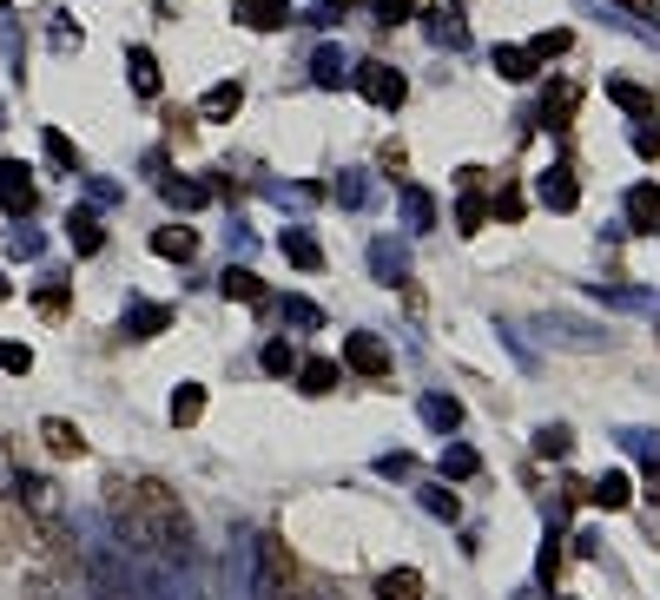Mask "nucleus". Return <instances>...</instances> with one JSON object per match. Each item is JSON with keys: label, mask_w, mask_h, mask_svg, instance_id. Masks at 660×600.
I'll list each match as a JSON object with an SVG mask.
<instances>
[{"label": "nucleus", "mask_w": 660, "mask_h": 600, "mask_svg": "<svg viewBox=\"0 0 660 600\" xmlns=\"http://www.w3.org/2000/svg\"><path fill=\"white\" fill-rule=\"evenodd\" d=\"M106 515H112V535L139 555H159V561L192 555V515L159 476H106Z\"/></svg>", "instance_id": "1"}, {"label": "nucleus", "mask_w": 660, "mask_h": 600, "mask_svg": "<svg viewBox=\"0 0 660 600\" xmlns=\"http://www.w3.org/2000/svg\"><path fill=\"white\" fill-rule=\"evenodd\" d=\"M251 600H297L284 535H258V548H251Z\"/></svg>", "instance_id": "2"}, {"label": "nucleus", "mask_w": 660, "mask_h": 600, "mask_svg": "<svg viewBox=\"0 0 660 600\" xmlns=\"http://www.w3.org/2000/svg\"><path fill=\"white\" fill-rule=\"evenodd\" d=\"M350 79H357V92H364L370 106H383V112H397V106L410 99V79H403V73L390 66V59H364V66H357Z\"/></svg>", "instance_id": "3"}, {"label": "nucleus", "mask_w": 660, "mask_h": 600, "mask_svg": "<svg viewBox=\"0 0 660 600\" xmlns=\"http://www.w3.org/2000/svg\"><path fill=\"white\" fill-rule=\"evenodd\" d=\"M79 575L93 581V600H132L126 575H119V561H112L106 548H86V555H79Z\"/></svg>", "instance_id": "4"}, {"label": "nucleus", "mask_w": 660, "mask_h": 600, "mask_svg": "<svg viewBox=\"0 0 660 600\" xmlns=\"http://www.w3.org/2000/svg\"><path fill=\"white\" fill-rule=\"evenodd\" d=\"M0 205H7L13 218L33 211V172H26L20 159H0Z\"/></svg>", "instance_id": "5"}, {"label": "nucleus", "mask_w": 660, "mask_h": 600, "mask_svg": "<svg viewBox=\"0 0 660 600\" xmlns=\"http://www.w3.org/2000/svg\"><path fill=\"white\" fill-rule=\"evenodd\" d=\"M344 363L357 377H390V343L383 337H344Z\"/></svg>", "instance_id": "6"}, {"label": "nucleus", "mask_w": 660, "mask_h": 600, "mask_svg": "<svg viewBox=\"0 0 660 600\" xmlns=\"http://www.w3.org/2000/svg\"><path fill=\"white\" fill-rule=\"evenodd\" d=\"M20 509H26L33 522H59V515H66V509H59V489H53L46 476H26V469H20Z\"/></svg>", "instance_id": "7"}, {"label": "nucleus", "mask_w": 660, "mask_h": 600, "mask_svg": "<svg viewBox=\"0 0 660 600\" xmlns=\"http://www.w3.org/2000/svg\"><path fill=\"white\" fill-rule=\"evenodd\" d=\"M66 244H73L79 258H93V251H106V225H99V211H86V205H73V211H66Z\"/></svg>", "instance_id": "8"}, {"label": "nucleus", "mask_w": 660, "mask_h": 600, "mask_svg": "<svg viewBox=\"0 0 660 600\" xmlns=\"http://www.w3.org/2000/svg\"><path fill=\"white\" fill-rule=\"evenodd\" d=\"M423 33H430L436 46H469V20H463V7H430V13H423Z\"/></svg>", "instance_id": "9"}, {"label": "nucleus", "mask_w": 660, "mask_h": 600, "mask_svg": "<svg viewBox=\"0 0 660 600\" xmlns=\"http://www.w3.org/2000/svg\"><path fill=\"white\" fill-rule=\"evenodd\" d=\"M535 192H542V205H549V211H575V205H582V185H575V172H569V165H549Z\"/></svg>", "instance_id": "10"}, {"label": "nucleus", "mask_w": 660, "mask_h": 600, "mask_svg": "<svg viewBox=\"0 0 660 600\" xmlns=\"http://www.w3.org/2000/svg\"><path fill=\"white\" fill-rule=\"evenodd\" d=\"M40 443L59 456V462H73V456H86V436H79V423H66V416H46L40 423Z\"/></svg>", "instance_id": "11"}, {"label": "nucleus", "mask_w": 660, "mask_h": 600, "mask_svg": "<svg viewBox=\"0 0 660 600\" xmlns=\"http://www.w3.org/2000/svg\"><path fill=\"white\" fill-rule=\"evenodd\" d=\"M231 20H245L251 33H271V26H284V20H291V0H238V7H231Z\"/></svg>", "instance_id": "12"}, {"label": "nucleus", "mask_w": 660, "mask_h": 600, "mask_svg": "<svg viewBox=\"0 0 660 600\" xmlns=\"http://www.w3.org/2000/svg\"><path fill=\"white\" fill-rule=\"evenodd\" d=\"M397 205H403V231H436V198L423 185H403Z\"/></svg>", "instance_id": "13"}, {"label": "nucleus", "mask_w": 660, "mask_h": 600, "mask_svg": "<svg viewBox=\"0 0 660 600\" xmlns=\"http://www.w3.org/2000/svg\"><path fill=\"white\" fill-rule=\"evenodd\" d=\"M463 178V205H456V225L463 231H483V218H489V205H483V172L469 165V172H456Z\"/></svg>", "instance_id": "14"}, {"label": "nucleus", "mask_w": 660, "mask_h": 600, "mask_svg": "<svg viewBox=\"0 0 660 600\" xmlns=\"http://www.w3.org/2000/svg\"><path fill=\"white\" fill-rule=\"evenodd\" d=\"M575 106H582V86H569V79H555V86L542 92V119H549L555 132H562V126L575 119Z\"/></svg>", "instance_id": "15"}, {"label": "nucleus", "mask_w": 660, "mask_h": 600, "mask_svg": "<svg viewBox=\"0 0 660 600\" xmlns=\"http://www.w3.org/2000/svg\"><path fill=\"white\" fill-rule=\"evenodd\" d=\"M152 251H159V258H172V264H192L198 231H185V225H159V231H152Z\"/></svg>", "instance_id": "16"}, {"label": "nucleus", "mask_w": 660, "mask_h": 600, "mask_svg": "<svg viewBox=\"0 0 660 600\" xmlns=\"http://www.w3.org/2000/svg\"><path fill=\"white\" fill-rule=\"evenodd\" d=\"M278 251H284V264H297V271H324V251H317V238H311V231H284V238H278Z\"/></svg>", "instance_id": "17"}, {"label": "nucleus", "mask_w": 660, "mask_h": 600, "mask_svg": "<svg viewBox=\"0 0 660 600\" xmlns=\"http://www.w3.org/2000/svg\"><path fill=\"white\" fill-rule=\"evenodd\" d=\"M218 291H225L231 304H264V277H258V271H245V264H231V271L218 277Z\"/></svg>", "instance_id": "18"}, {"label": "nucleus", "mask_w": 660, "mask_h": 600, "mask_svg": "<svg viewBox=\"0 0 660 600\" xmlns=\"http://www.w3.org/2000/svg\"><path fill=\"white\" fill-rule=\"evenodd\" d=\"M126 73H132V92H159V59H152V46H126Z\"/></svg>", "instance_id": "19"}, {"label": "nucleus", "mask_w": 660, "mask_h": 600, "mask_svg": "<svg viewBox=\"0 0 660 600\" xmlns=\"http://www.w3.org/2000/svg\"><path fill=\"white\" fill-rule=\"evenodd\" d=\"M608 99H615L621 112H635V119H648V112H654V92H648L641 79H608Z\"/></svg>", "instance_id": "20"}, {"label": "nucleus", "mask_w": 660, "mask_h": 600, "mask_svg": "<svg viewBox=\"0 0 660 600\" xmlns=\"http://www.w3.org/2000/svg\"><path fill=\"white\" fill-rule=\"evenodd\" d=\"M238 106H245V86H238V79H218V86L198 99V112H205V119H231Z\"/></svg>", "instance_id": "21"}, {"label": "nucleus", "mask_w": 660, "mask_h": 600, "mask_svg": "<svg viewBox=\"0 0 660 600\" xmlns=\"http://www.w3.org/2000/svg\"><path fill=\"white\" fill-rule=\"evenodd\" d=\"M628 225L635 231H654L660 225V185H635L628 192Z\"/></svg>", "instance_id": "22"}, {"label": "nucleus", "mask_w": 660, "mask_h": 600, "mask_svg": "<svg viewBox=\"0 0 660 600\" xmlns=\"http://www.w3.org/2000/svg\"><path fill=\"white\" fill-rule=\"evenodd\" d=\"M377 600H423V575H416V568H390V575H377Z\"/></svg>", "instance_id": "23"}, {"label": "nucleus", "mask_w": 660, "mask_h": 600, "mask_svg": "<svg viewBox=\"0 0 660 600\" xmlns=\"http://www.w3.org/2000/svg\"><path fill=\"white\" fill-rule=\"evenodd\" d=\"M535 66H542V59H535L529 46H496V73H502V79L522 86V79H535Z\"/></svg>", "instance_id": "24"}, {"label": "nucleus", "mask_w": 660, "mask_h": 600, "mask_svg": "<svg viewBox=\"0 0 660 600\" xmlns=\"http://www.w3.org/2000/svg\"><path fill=\"white\" fill-rule=\"evenodd\" d=\"M588 502L615 515V509H628V502H635V489H628V476H621V469H608V476L595 482V495H588Z\"/></svg>", "instance_id": "25"}, {"label": "nucleus", "mask_w": 660, "mask_h": 600, "mask_svg": "<svg viewBox=\"0 0 660 600\" xmlns=\"http://www.w3.org/2000/svg\"><path fill=\"white\" fill-rule=\"evenodd\" d=\"M165 324H172L165 304H132V310H126V330H132V337H159Z\"/></svg>", "instance_id": "26"}, {"label": "nucleus", "mask_w": 660, "mask_h": 600, "mask_svg": "<svg viewBox=\"0 0 660 600\" xmlns=\"http://www.w3.org/2000/svg\"><path fill=\"white\" fill-rule=\"evenodd\" d=\"M297 383H304V396H331V390H337V363H331V357H311V363L297 370Z\"/></svg>", "instance_id": "27"}, {"label": "nucleus", "mask_w": 660, "mask_h": 600, "mask_svg": "<svg viewBox=\"0 0 660 600\" xmlns=\"http://www.w3.org/2000/svg\"><path fill=\"white\" fill-rule=\"evenodd\" d=\"M436 469H443V482H469L483 462H476V449H463V443H450L443 456H436Z\"/></svg>", "instance_id": "28"}, {"label": "nucleus", "mask_w": 660, "mask_h": 600, "mask_svg": "<svg viewBox=\"0 0 660 600\" xmlns=\"http://www.w3.org/2000/svg\"><path fill=\"white\" fill-rule=\"evenodd\" d=\"M198 416H205V390H198V383H178V390H172V423L185 429V423H198Z\"/></svg>", "instance_id": "29"}, {"label": "nucleus", "mask_w": 660, "mask_h": 600, "mask_svg": "<svg viewBox=\"0 0 660 600\" xmlns=\"http://www.w3.org/2000/svg\"><path fill=\"white\" fill-rule=\"evenodd\" d=\"M423 423H430V429H443V436H450V429H456V423H463V403H456V396H423Z\"/></svg>", "instance_id": "30"}, {"label": "nucleus", "mask_w": 660, "mask_h": 600, "mask_svg": "<svg viewBox=\"0 0 660 600\" xmlns=\"http://www.w3.org/2000/svg\"><path fill=\"white\" fill-rule=\"evenodd\" d=\"M311 73H317V86H344V46H317Z\"/></svg>", "instance_id": "31"}, {"label": "nucleus", "mask_w": 660, "mask_h": 600, "mask_svg": "<svg viewBox=\"0 0 660 600\" xmlns=\"http://www.w3.org/2000/svg\"><path fill=\"white\" fill-rule=\"evenodd\" d=\"M20 600H66V581H59L53 568H33L26 588H20Z\"/></svg>", "instance_id": "32"}, {"label": "nucleus", "mask_w": 660, "mask_h": 600, "mask_svg": "<svg viewBox=\"0 0 660 600\" xmlns=\"http://www.w3.org/2000/svg\"><path fill=\"white\" fill-rule=\"evenodd\" d=\"M370 264H377V277H383V284H397V277H403V251H397L390 238H377V244H370Z\"/></svg>", "instance_id": "33"}, {"label": "nucleus", "mask_w": 660, "mask_h": 600, "mask_svg": "<svg viewBox=\"0 0 660 600\" xmlns=\"http://www.w3.org/2000/svg\"><path fill=\"white\" fill-rule=\"evenodd\" d=\"M46 159H53L59 172H79V152H73V139H66L59 126H46Z\"/></svg>", "instance_id": "34"}, {"label": "nucleus", "mask_w": 660, "mask_h": 600, "mask_svg": "<svg viewBox=\"0 0 660 600\" xmlns=\"http://www.w3.org/2000/svg\"><path fill=\"white\" fill-rule=\"evenodd\" d=\"M33 304H40V317H66V284H59V277H46V284L33 291Z\"/></svg>", "instance_id": "35"}, {"label": "nucleus", "mask_w": 660, "mask_h": 600, "mask_svg": "<svg viewBox=\"0 0 660 600\" xmlns=\"http://www.w3.org/2000/svg\"><path fill=\"white\" fill-rule=\"evenodd\" d=\"M284 324H297V330H317V324H324V310H317L311 297H284Z\"/></svg>", "instance_id": "36"}, {"label": "nucleus", "mask_w": 660, "mask_h": 600, "mask_svg": "<svg viewBox=\"0 0 660 600\" xmlns=\"http://www.w3.org/2000/svg\"><path fill=\"white\" fill-rule=\"evenodd\" d=\"M635 152H641V159H660V119H654V112L635 119Z\"/></svg>", "instance_id": "37"}, {"label": "nucleus", "mask_w": 660, "mask_h": 600, "mask_svg": "<svg viewBox=\"0 0 660 600\" xmlns=\"http://www.w3.org/2000/svg\"><path fill=\"white\" fill-rule=\"evenodd\" d=\"M535 59H555V53H569V26H549V33H535V46H529Z\"/></svg>", "instance_id": "38"}, {"label": "nucleus", "mask_w": 660, "mask_h": 600, "mask_svg": "<svg viewBox=\"0 0 660 600\" xmlns=\"http://www.w3.org/2000/svg\"><path fill=\"white\" fill-rule=\"evenodd\" d=\"M165 198H172V205H185V211H198V205H205V185H185V178H165Z\"/></svg>", "instance_id": "39"}, {"label": "nucleus", "mask_w": 660, "mask_h": 600, "mask_svg": "<svg viewBox=\"0 0 660 600\" xmlns=\"http://www.w3.org/2000/svg\"><path fill=\"white\" fill-rule=\"evenodd\" d=\"M522 211H529V198H522L516 185H502V192H496V218H502V225H516Z\"/></svg>", "instance_id": "40"}, {"label": "nucleus", "mask_w": 660, "mask_h": 600, "mask_svg": "<svg viewBox=\"0 0 660 600\" xmlns=\"http://www.w3.org/2000/svg\"><path fill=\"white\" fill-rule=\"evenodd\" d=\"M535 449H542V456H569V449H575V436H569L562 423H549V429L535 436Z\"/></svg>", "instance_id": "41"}, {"label": "nucleus", "mask_w": 660, "mask_h": 600, "mask_svg": "<svg viewBox=\"0 0 660 600\" xmlns=\"http://www.w3.org/2000/svg\"><path fill=\"white\" fill-rule=\"evenodd\" d=\"M0 370H7V377H26V370H33V350H26V343H0Z\"/></svg>", "instance_id": "42"}, {"label": "nucleus", "mask_w": 660, "mask_h": 600, "mask_svg": "<svg viewBox=\"0 0 660 600\" xmlns=\"http://www.w3.org/2000/svg\"><path fill=\"white\" fill-rule=\"evenodd\" d=\"M416 7H423V0H370V13H377L383 26H397V20H410Z\"/></svg>", "instance_id": "43"}, {"label": "nucleus", "mask_w": 660, "mask_h": 600, "mask_svg": "<svg viewBox=\"0 0 660 600\" xmlns=\"http://www.w3.org/2000/svg\"><path fill=\"white\" fill-rule=\"evenodd\" d=\"M423 502H430V515H443V522H456V515H463V502H456L450 489H423Z\"/></svg>", "instance_id": "44"}, {"label": "nucleus", "mask_w": 660, "mask_h": 600, "mask_svg": "<svg viewBox=\"0 0 660 600\" xmlns=\"http://www.w3.org/2000/svg\"><path fill=\"white\" fill-rule=\"evenodd\" d=\"M271 377H291V343H264V357H258Z\"/></svg>", "instance_id": "45"}, {"label": "nucleus", "mask_w": 660, "mask_h": 600, "mask_svg": "<svg viewBox=\"0 0 660 600\" xmlns=\"http://www.w3.org/2000/svg\"><path fill=\"white\" fill-rule=\"evenodd\" d=\"M357 0H317V20H337V13H350Z\"/></svg>", "instance_id": "46"}, {"label": "nucleus", "mask_w": 660, "mask_h": 600, "mask_svg": "<svg viewBox=\"0 0 660 600\" xmlns=\"http://www.w3.org/2000/svg\"><path fill=\"white\" fill-rule=\"evenodd\" d=\"M621 7H635L641 20H660V0H621Z\"/></svg>", "instance_id": "47"}, {"label": "nucleus", "mask_w": 660, "mask_h": 600, "mask_svg": "<svg viewBox=\"0 0 660 600\" xmlns=\"http://www.w3.org/2000/svg\"><path fill=\"white\" fill-rule=\"evenodd\" d=\"M648 502H660V462L648 469Z\"/></svg>", "instance_id": "48"}, {"label": "nucleus", "mask_w": 660, "mask_h": 600, "mask_svg": "<svg viewBox=\"0 0 660 600\" xmlns=\"http://www.w3.org/2000/svg\"><path fill=\"white\" fill-rule=\"evenodd\" d=\"M0 304H7V277H0Z\"/></svg>", "instance_id": "49"}, {"label": "nucleus", "mask_w": 660, "mask_h": 600, "mask_svg": "<svg viewBox=\"0 0 660 600\" xmlns=\"http://www.w3.org/2000/svg\"><path fill=\"white\" fill-rule=\"evenodd\" d=\"M0 7H7V0H0Z\"/></svg>", "instance_id": "50"}, {"label": "nucleus", "mask_w": 660, "mask_h": 600, "mask_svg": "<svg viewBox=\"0 0 660 600\" xmlns=\"http://www.w3.org/2000/svg\"><path fill=\"white\" fill-rule=\"evenodd\" d=\"M654 231H660V225H654Z\"/></svg>", "instance_id": "51"}]
</instances>
